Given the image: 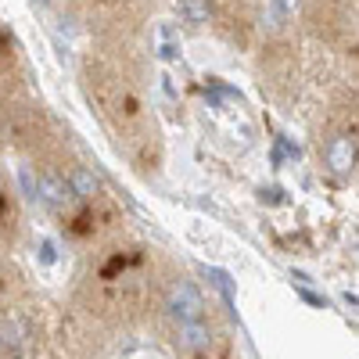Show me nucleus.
Returning <instances> with one entry per match:
<instances>
[{
    "label": "nucleus",
    "instance_id": "1a4fd4ad",
    "mask_svg": "<svg viewBox=\"0 0 359 359\" xmlns=\"http://www.w3.org/2000/svg\"><path fill=\"white\" fill-rule=\"evenodd\" d=\"M302 298H306V302H313V306H327L323 298H320V294H313V291H302Z\"/></svg>",
    "mask_w": 359,
    "mask_h": 359
},
{
    "label": "nucleus",
    "instance_id": "20e7f679",
    "mask_svg": "<svg viewBox=\"0 0 359 359\" xmlns=\"http://www.w3.org/2000/svg\"><path fill=\"white\" fill-rule=\"evenodd\" d=\"M355 162H359V140L348 130H338V133L327 137V144H323V165L331 169V176L348 180L355 172Z\"/></svg>",
    "mask_w": 359,
    "mask_h": 359
},
{
    "label": "nucleus",
    "instance_id": "7ed1b4c3",
    "mask_svg": "<svg viewBox=\"0 0 359 359\" xmlns=\"http://www.w3.org/2000/svg\"><path fill=\"white\" fill-rule=\"evenodd\" d=\"M162 313H165L169 327L205 320V298H201V287H198L194 280H187V277H169L165 287H162Z\"/></svg>",
    "mask_w": 359,
    "mask_h": 359
},
{
    "label": "nucleus",
    "instance_id": "0eeeda50",
    "mask_svg": "<svg viewBox=\"0 0 359 359\" xmlns=\"http://www.w3.org/2000/svg\"><path fill=\"white\" fill-rule=\"evenodd\" d=\"M176 11L187 25L201 29V25H212L216 22V4L212 0H176Z\"/></svg>",
    "mask_w": 359,
    "mask_h": 359
},
{
    "label": "nucleus",
    "instance_id": "6e6552de",
    "mask_svg": "<svg viewBox=\"0 0 359 359\" xmlns=\"http://www.w3.org/2000/svg\"><path fill=\"white\" fill-rule=\"evenodd\" d=\"M205 277L212 280V284H216V287L223 291V298H226V302H230V277L223 273V269H205Z\"/></svg>",
    "mask_w": 359,
    "mask_h": 359
},
{
    "label": "nucleus",
    "instance_id": "39448f33",
    "mask_svg": "<svg viewBox=\"0 0 359 359\" xmlns=\"http://www.w3.org/2000/svg\"><path fill=\"white\" fill-rule=\"evenodd\" d=\"M172 348L180 355H205L212 348V327H208V320L172 327Z\"/></svg>",
    "mask_w": 359,
    "mask_h": 359
},
{
    "label": "nucleus",
    "instance_id": "423d86ee",
    "mask_svg": "<svg viewBox=\"0 0 359 359\" xmlns=\"http://www.w3.org/2000/svg\"><path fill=\"white\" fill-rule=\"evenodd\" d=\"M65 180H69L76 201H86V205H90V201H101V194H104L101 180L94 176V169H86V165H79V162H72V165L65 169Z\"/></svg>",
    "mask_w": 359,
    "mask_h": 359
},
{
    "label": "nucleus",
    "instance_id": "9d476101",
    "mask_svg": "<svg viewBox=\"0 0 359 359\" xmlns=\"http://www.w3.org/2000/svg\"><path fill=\"white\" fill-rule=\"evenodd\" d=\"M36 4H40V8H47V4H54V0H36Z\"/></svg>",
    "mask_w": 359,
    "mask_h": 359
},
{
    "label": "nucleus",
    "instance_id": "f257e3e1",
    "mask_svg": "<svg viewBox=\"0 0 359 359\" xmlns=\"http://www.w3.org/2000/svg\"><path fill=\"white\" fill-rule=\"evenodd\" d=\"M83 86H86L90 104L97 108V115L104 118V126L115 133L118 144L123 140L130 147L155 144V126L147 123L144 97L123 65L108 62V57H90L83 65Z\"/></svg>",
    "mask_w": 359,
    "mask_h": 359
},
{
    "label": "nucleus",
    "instance_id": "f03ea898",
    "mask_svg": "<svg viewBox=\"0 0 359 359\" xmlns=\"http://www.w3.org/2000/svg\"><path fill=\"white\" fill-rule=\"evenodd\" d=\"M79 11L104 43H130L144 25L140 0H79Z\"/></svg>",
    "mask_w": 359,
    "mask_h": 359
}]
</instances>
